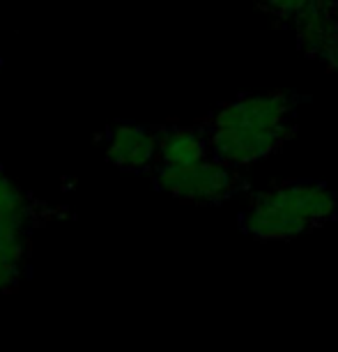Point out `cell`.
<instances>
[{"label":"cell","mask_w":338,"mask_h":352,"mask_svg":"<svg viewBox=\"0 0 338 352\" xmlns=\"http://www.w3.org/2000/svg\"><path fill=\"white\" fill-rule=\"evenodd\" d=\"M338 217V198L322 182H283L256 194L242 230L260 242H288Z\"/></svg>","instance_id":"6da1fadb"},{"label":"cell","mask_w":338,"mask_h":352,"mask_svg":"<svg viewBox=\"0 0 338 352\" xmlns=\"http://www.w3.org/2000/svg\"><path fill=\"white\" fill-rule=\"evenodd\" d=\"M155 182L166 194L194 205H218L235 196L242 187H247L240 168L218 162V159H207L187 168L157 164Z\"/></svg>","instance_id":"7a4b0ae2"},{"label":"cell","mask_w":338,"mask_h":352,"mask_svg":"<svg viewBox=\"0 0 338 352\" xmlns=\"http://www.w3.org/2000/svg\"><path fill=\"white\" fill-rule=\"evenodd\" d=\"M210 138L212 157L242 168L281 150L295 136L297 127L283 129H249V127H210L203 122Z\"/></svg>","instance_id":"3957f363"},{"label":"cell","mask_w":338,"mask_h":352,"mask_svg":"<svg viewBox=\"0 0 338 352\" xmlns=\"http://www.w3.org/2000/svg\"><path fill=\"white\" fill-rule=\"evenodd\" d=\"M297 99L288 92L244 95L221 106L205 124L210 127H249V129H283L295 127Z\"/></svg>","instance_id":"277c9868"},{"label":"cell","mask_w":338,"mask_h":352,"mask_svg":"<svg viewBox=\"0 0 338 352\" xmlns=\"http://www.w3.org/2000/svg\"><path fill=\"white\" fill-rule=\"evenodd\" d=\"M297 42L308 56L320 58L338 72V3L311 0L293 21Z\"/></svg>","instance_id":"5b68a950"},{"label":"cell","mask_w":338,"mask_h":352,"mask_svg":"<svg viewBox=\"0 0 338 352\" xmlns=\"http://www.w3.org/2000/svg\"><path fill=\"white\" fill-rule=\"evenodd\" d=\"M106 159L124 170H148L159 159V129L143 124H115L109 134Z\"/></svg>","instance_id":"8992f818"},{"label":"cell","mask_w":338,"mask_h":352,"mask_svg":"<svg viewBox=\"0 0 338 352\" xmlns=\"http://www.w3.org/2000/svg\"><path fill=\"white\" fill-rule=\"evenodd\" d=\"M212 157L210 138L203 124L198 127H164L159 129V164L187 168L203 164Z\"/></svg>","instance_id":"52a82bcc"},{"label":"cell","mask_w":338,"mask_h":352,"mask_svg":"<svg viewBox=\"0 0 338 352\" xmlns=\"http://www.w3.org/2000/svg\"><path fill=\"white\" fill-rule=\"evenodd\" d=\"M32 214H35V212H32L28 196L0 170V226H21V228H30Z\"/></svg>","instance_id":"ba28073f"},{"label":"cell","mask_w":338,"mask_h":352,"mask_svg":"<svg viewBox=\"0 0 338 352\" xmlns=\"http://www.w3.org/2000/svg\"><path fill=\"white\" fill-rule=\"evenodd\" d=\"M28 230L21 226H0V263L21 267L28 249Z\"/></svg>","instance_id":"9c48e42d"},{"label":"cell","mask_w":338,"mask_h":352,"mask_svg":"<svg viewBox=\"0 0 338 352\" xmlns=\"http://www.w3.org/2000/svg\"><path fill=\"white\" fill-rule=\"evenodd\" d=\"M254 3H256L260 10L267 12V14L276 16L278 21L293 25V21L297 19V14H300V12H302L304 8H306L311 0H254Z\"/></svg>","instance_id":"30bf717a"},{"label":"cell","mask_w":338,"mask_h":352,"mask_svg":"<svg viewBox=\"0 0 338 352\" xmlns=\"http://www.w3.org/2000/svg\"><path fill=\"white\" fill-rule=\"evenodd\" d=\"M19 281H21V267L19 265L0 263V292L14 290Z\"/></svg>","instance_id":"8fae6325"}]
</instances>
